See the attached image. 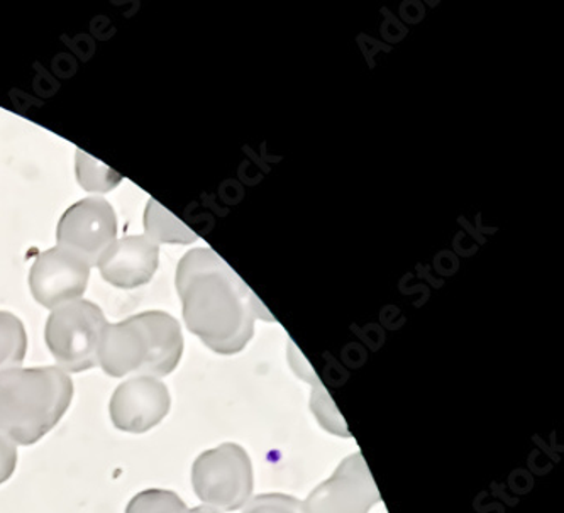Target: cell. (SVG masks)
Returning <instances> with one entry per match:
<instances>
[{
	"instance_id": "2e32d148",
	"label": "cell",
	"mask_w": 564,
	"mask_h": 513,
	"mask_svg": "<svg viewBox=\"0 0 564 513\" xmlns=\"http://www.w3.org/2000/svg\"><path fill=\"white\" fill-rule=\"evenodd\" d=\"M242 513H305L304 503L282 493L258 495L246 503Z\"/></svg>"
},
{
	"instance_id": "4fadbf2b",
	"label": "cell",
	"mask_w": 564,
	"mask_h": 513,
	"mask_svg": "<svg viewBox=\"0 0 564 513\" xmlns=\"http://www.w3.org/2000/svg\"><path fill=\"white\" fill-rule=\"evenodd\" d=\"M28 336L21 319L0 310V371L19 368L26 358Z\"/></svg>"
},
{
	"instance_id": "52a82bcc",
	"label": "cell",
	"mask_w": 564,
	"mask_h": 513,
	"mask_svg": "<svg viewBox=\"0 0 564 513\" xmlns=\"http://www.w3.org/2000/svg\"><path fill=\"white\" fill-rule=\"evenodd\" d=\"M377 484L361 452L348 456L333 477L305 500V513H368L380 502Z\"/></svg>"
},
{
	"instance_id": "e0dca14e",
	"label": "cell",
	"mask_w": 564,
	"mask_h": 513,
	"mask_svg": "<svg viewBox=\"0 0 564 513\" xmlns=\"http://www.w3.org/2000/svg\"><path fill=\"white\" fill-rule=\"evenodd\" d=\"M18 466V448L8 437L0 434V484L6 483L14 474Z\"/></svg>"
},
{
	"instance_id": "7a4b0ae2",
	"label": "cell",
	"mask_w": 564,
	"mask_h": 513,
	"mask_svg": "<svg viewBox=\"0 0 564 513\" xmlns=\"http://www.w3.org/2000/svg\"><path fill=\"white\" fill-rule=\"evenodd\" d=\"M74 399V382L58 367L0 371V434L33 446L52 433Z\"/></svg>"
},
{
	"instance_id": "277c9868",
	"label": "cell",
	"mask_w": 564,
	"mask_h": 513,
	"mask_svg": "<svg viewBox=\"0 0 564 513\" xmlns=\"http://www.w3.org/2000/svg\"><path fill=\"white\" fill-rule=\"evenodd\" d=\"M107 326L102 310L93 302L74 301L53 308L44 338L58 368L80 373L97 367Z\"/></svg>"
},
{
	"instance_id": "6da1fadb",
	"label": "cell",
	"mask_w": 564,
	"mask_h": 513,
	"mask_svg": "<svg viewBox=\"0 0 564 513\" xmlns=\"http://www.w3.org/2000/svg\"><path fill=\"white\" fill-rule=\"evenodd\" d=\"M187 329L219 354L250 345L258 319L275 323L238 273L210 248L188 251L176 268Z\"/></svg>"
},
{
	"instance_id": "8fae6325",
	"label": "cell",
	"mask_w": 564,
	"mask_h": 513,
	"mask_svg": "<svg viewBox=\"0 0 564 513\" xmlns=\"http://www.w3.org/2000/svg\"><path fill=\"white\" fill-rule=\"evenodd\" d=\"M289 360L292 364L293 371L302 378L304 382L311 383L312 385V412L317 415L324 429L329 433L337 434V436L349 437L348 427H346L345 421L341 415L337 414L336 407H334L333 400L327 395L324 390L323 383L319 382V378L312 370L308 361L305 360L304 354L299 351L297 346L290 342Z\"/></svg>"
},
{
	"instance_id": "5bb4252c",
	"label": "cell",
	"mask_w": 564,
	"mask_h": 513,
	"mask_svg": "<svg viewBox=\"0 0 564 513\" xmlns=\"http://www.w3.org/2000/svg\"><path fill=\"white\" fill-rule=\"evenodd\" d=\"M184 500L170 490H144L129 502L126 513H188Z\"/></svg>"
},
{
	"instance_id": "8992f818",
	"label": "cell",
	"mask_w": 564,
	"mask_h": 513,
	"mask_svg": "<svg viewBox=\"0 0 564 513\" xmlns=\"http://www.w3.org/2000/svg\"><path fill=\"white\" fill-rule=\"evenodd\" d=\"M118 220L104 198H84L63 214L56 229L58 247L77 254L88 266L99 264L116 241Z\"/></svg>"
},
{
	"instance_id": "5b68a950",
	"label": "cell",
	"mask_w": 564,
	"mask_h": 513,
	"mask_svg": "<svg viewBox=\"0 0 564 513\" xmlns=\"http://www.w3.org/2000/svg\"><path fill=\"white\" fill-rule=\"evenodd\" d=\"M192 484L202 503L217 512L242 509L253 493L250 456L232 443L202 452L192 466Z\"/></svg>"
},
{
	"instance_id": "9a60e30c",
	"label": "cell",
	"mask_w": 564,
	"mask_h": 513,
	"mask_svg": "<svg viewBox=\"0 0 564 513\" xmlns=\"http://www.w3.org/2000/svg\"><path fill=\"white\" fill-rule=\"evenodd\" d=\"M77 156L78 181L84 185L85 190L109 192L121 182V178H119L112 170L100 175L99 170L102 168L104 165L90 159L88 154L78 151Z\"/></svg>"
},
{
	"instance_id": "9c48e42d",
	"label": "cell",
	"mask_w": 564,
	"mask_h": 513,
	"mask_svg": "<svg viewBox=\"0 0 564 513\" xmlns=\"http://www.w3.org/2000/svg\"><path fill=\"white\" fill-rule=\"evenodd\" d=\"M88 276L90 266L82 258L63 248H52L41 253L31 268V294L43 307L56 308L80 301Z\"/></svg>"
},
{
	"instance_id": "ac0fdd59",
	"label": "cell",
	"mask_w": 564,
	"mask_h": 513,
	"mask_svg": "<svg viewBox=\"0 0 564 513\" xmlns=\"http://www.w3.org/2000/svg\"><path fill=\"white\" fill-rule=\"evenodd\" d=\"M188 513H220V512H217V510L210 509V506L200 505V506H195V509H191V512H188Z\"/></svg>"
},
{
	"instance_id": "ba28073f",
	"label": "cell",
	"mask_w": 564,
	"mask_h": 513,
	"mask_svg": "<svg viewBox=\"0 0 564 513\" xmlns=\"http://www.w3.org/2000/svg\"><path fill=\"white\" fill-rule=\"evenodd\" d=\"M170 405L172 399L162 380L151 376L129 378L110 399V421L122 433H148L169 415Z\"/></svg>"
},
{
	"instance_id": "7c38bea8",
	"label": "cell",
	"mask_w": 564,
	"mask_h": 513,
	"mask_svg": "<svg viewBox=\"0 0 564 513\" xmlns=\"http://www.w3.org/2000/svg\"><path fill=\"white\" fill-rule=\"evenodd\" d=\"M144 236L156 242L169 244H191L197 241V234L192 232L182 220L176 219L172 212L163 209L156 200L151 198L144 212Z\"/></svg>"
},
{
	"instance_id": "3957f363",
	"label": "cell",
	"mask_w": 564,
	"mask_h": 513,
	"mask_svg": "<svg viewBox=\"0 0 564 513\" xmlns=\"http://www.w3.org/2000/svg\"><path fill=\"white\" fill-rule=\"evenodd\" d=\"M182 354L184 336L178 320L166 312L150 310L107 326L99 367L109 376L138 374L160 380L175 371Z\"/></svg>"
},
{
	"instance_id": "30bf717a",
	"label": "cell",
	"mask_w": 564,
	"mask_h": 513,
	"mask_svg": "<svg viewBox=\"0 0 564 513\" xmlns=\"http://www.w3.org/2000/svg\"><path fill=\"white\" fill-rule=\"evenodd\" d=\"M160 260V247L147 236H126L100 258V275L119 288H137L153 279Z\"/></svg>"
}]
</instances>
